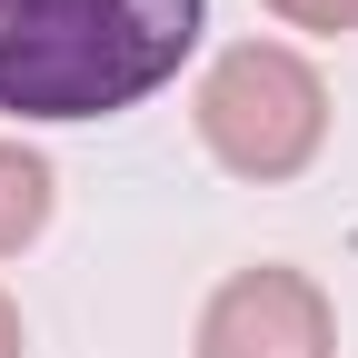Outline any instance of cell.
I'll return each instance as SVG.
<instances>
[{"label": "cell", "instance_id": "obj_1", "mask_svg": "<svg viewBox=\"0 0 358 358\" xmlns=\"http://www.w3.org/2000/svg\"><path fill=\"white\" fill-rule=\"evenodd\" d=\"M209 0H0V110L110 120L179 80Z\"/></svg>", "mask_w": 358, "mask_h": 358}, {"label": "cell", "instance_id": "obj_2", "mask_svg": "<svg viewBox=\"0 0 358 358\" xmlns=\"http://www.w3.org/2000/svg\"><path fill=\"white\" fill-rule=\"evenodd\" d=\"M189 129L229 179L279 189L329 150V80L289 40H229L189 90Z\"/></svg>", "mask_w": 358, "mask_h": 358}, {"label": "cell", "instance_id": "obj_3", "mask_svg": "<svg viewBox=\"0 0 358 358\" xmlns=\"http://www.w3.org/2000/svg\"><path fill=\"white\" fill-rule=\"evenodd\" d=\"M189 358H338V308L329 289L289 259H249L199 299Z\"/></svg>", "mask_w": 358, "mask_h": 358}, {"label": "cell", "instance_id": "obj_4", "mask_svg": "<svg viewBox=\"0 0 358 358\" xmlns=\"http://www.w3.org/2000/svg\"><path fill=\"white\" fill-rule=\"evenodd\" d=\"M50 209H60V169L40 159L30 140L0 129V259H20L40 229H50Z\"/></svg>", "mask_w": 358, "mask_h": 358}, {"label": "cell", "instance_id": "obj_5", "mask_svg": "<svg viewBox=\"0 0 358 358\" xmlns=\"http://www.w3.org/2000/svg\"><path fill=\"white\" fill-rule=\"evenodd\" d=\"M268 20H289V30H308V40H348L358 30V0H259Z\"/></svg>", "mask_w": 358, "mask_h": 358}, {"label": "cell", "instance_id": "obj_6", "mask_svg": "<svg viewBox=\"0 0 358 358\" xmlns=\"http://www.w3.org/2000/svg\"><path fill=\"white\" fill-rule=\"evenodd\" d=\"M0 358H30V319H20L10 289H0Z\"/></svg>", "mask_w": 358, "mask_h": 358}]
</instances>
